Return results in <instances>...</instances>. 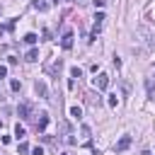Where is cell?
Segmentation results:
<instances>
[{
    "label": "cell",
    "mask_w": 155,
    "mask_h": 155,
    "mask_svg": "<svg viewBox=\"0 0 155 155\" xmlns=\"http://www.w3.org/2000/svg\"><path fill=\"white\" fill-rule=\"evenodd\" d=\"M104 19H107V17H104V12H97V15H94V24H92V34H90V39H87L90 44H92V41L97 39V34H99V29H102V24H104Z\"/></svg>",
    "instance_id": "1"
},
{
    "label": "cell",
    "mask_w": 155,
    "mask_h": 155,
    "mask_svg": "<svg viewBox=\"0 0 155 155\" xmlns=\"http://www.w3.org/2000/svg\"><path fill=\"white\" fill-rule=\"evenodd\" d=\"M17 114H19V119L31 121V119H34V116H31V102H22V104L17 107Z\"/></svg>",
    "instance_id": "2"
},
{
    "label": "cell",
    "mask_w": 155,
    "mask_h": 155,
    "mask_svg": "<svg viewBox=\"0 0 155 155\" xmlns=\"http://www.w3.org/2000/svg\"><path fill=\"white\" fill-rule=\"evenodd\" d=\"M94 87H97L99 92H104V90L109 87V75H107V73H99V75L94 78Z\"/></svg>",
    "instance_id": "3"
},
{
    "label": "cell",
    "mask_w": 155,
    "mask_h": 155,
    "mask_svg": "<svg viewBox=\"0 0 155 155\" xmlns=\"http://www.w3.org/2000/svg\"><path fill=\"white\" fill-rule=\"evenodd\" d=\"M61 46L68 51V48H73V31H65L63 36H61Z\"/></svg>",
    "instance_id": "4"
},
{
    "label": "cell",
    "mask_w": 155,
    "mask_h": 155,
    "mask_svg": "<svg viewBox=\"0 0 155 155\" xmlns=\"http://www.w3.org/2000/svg\"><path fill=\"white\" fill-rule=\"evenodd\" d=\"M128 145H131V136H124V138H121V140L114 145V150H116V153H124Z\"/></svg>",
    "instance_id": "5"
},
{
    "label": "cell",
    "mask_w": 155,
    "mask_h": 155,
    "mask_svg": "<svg viewBox=\"0 0 155 155\" xmlns=\"http://www.w3.org/2000/svg\"><path fill=\"white\" fill-rule=\"evenodd\" d=\"M34 90H36V94H39V97H48V87H46V82H41V80H36V85H34Z\"/></svg>",
    "instance_id": "6"
},
{
    "label": "cell",
    "mask_w": 155,
    "mask_h": 155,
    "mask_svg": "<svg viewBox=\"0 0 155 155\" xmlns=\"http://www.w3.org/2000/svg\"><path fill=\"white\" fill-rule=\"evenodd\" d=\"M46 126H48V114L44 111V114L39 116V121H36V131H41V133H44V131H46Z\"/></svg>",
    "instance_id": "7"
},
{
    "label": "cell",
    "mask_w": 155,
    "mask_h": 155,
    "mask_svg": "<svg viewBox=\"0 0 155 155\" xmlns=\"http://www.w3.org/2000/svg\"><path fill=\"white\" fill-rule=\"evenodd\" d=\"M31 5H34V10H39V12H46V10H48V2H46V0H34Z\"/></svg>",
    "instance_id": "8"
},
{
    "label": "cell",
    "mask_w": 155,
    "mask_h": 155,
    "mask_svg": "<svg viewBox=\"0 0 155 155\" xmlns=\"http://www.w3.org/2000/svg\"><path fill=\"white\" fill-rule=\"evenodd\" d=\"M24 61H29V63H31V61H39V51H36V48H29L27 56H24Z\"/></svg>",
    "instance_id": "9"
},
{
    "label": "cell",
    "mask_w": 155,
    "mask_h": 155,
    "mask_svg": "<svg viewBox=\"0 0 155 155\" xmlns=\"http://www.w3.org/2000/svg\"><path fill=\"white\" fill-rule=\"evenodd\" d=\"M15 136H17V140H24V136H27V131H24V126H15Z\"/></svg>",
    "instance_id": "10"
},
{
    "label": "cell",
    "mask_w": 155,
    "mask_h": 155,
    "mask_svg": "<svg viewBox=\"0 0 155 155\" xmlns=\"http://www.w3.org/2000/svg\"><path fill=\"white\" fill-rule=\"evenodd\" d=\"M87 102H90L92 107H99V97H97V92H90V94H87Z\"/></svg>",
    "instance_id": "11"
},
{
    "label": "cell",
    "mask_w": 155,
    "mask_h": 155,
    "mask_svg": "<svg viewBox=\"0 0 155 155\" xmlns=\"http://www.w3.org/2000/svg\"><path fill=\"white\" fill-rule=\"evenodd\" d=\"M70 116H73V119H80V116H82V109H80L78 104H75V107H70Z\"/></svg>",
    "instance_id": "12"
},
{
    "label": "cell",
    "mask_w": 155,
    "mask_h": 155,
    "mask_svg": "<svg viewBox=\"0 0 155 155\" xmlns=\"http://www.w3.org/2000/svg\"><path fill=\"white\" fill-rule=\"evenodd\" d=\"M24 41H27V44H29V46H31V44H36V41H39V36H36V34H31V31H29V34H27V36H24Z\"/></svg>",
    "instance_id": "13"
},
{
    "label": "cell",
    "mask_w": 155,
    "mask_h": 155,
    "mask_svg": "<svg viewBox=\"0 0 155 155\" xmlns=\"http://www.w3.org/2000/svg\"><path fill=\"white\" fill-rule=\"evenodd\" d=\"M70 78H73V80H75V78H82V70H80L78 65H73V68H70Z\"/></svg>",
    "instance_id": "14"
},
{
    "label": "cell",
    "mask_w": 155,
    "mask_h": 155,
    "mask_svg": "<svg viewBox=\"0 0 155 155\" xmlns=\"http://www.w3.org/2000/svg\"><path fill=\"white\" fill-rule=\"evenodd\" d=\"M61 68H63V63H61V61H56V63H53L48 70H51V73H61Z\"/></svg>",
    "instance_id": "15"
},
{
    "label": "cell",
    "mask_w": 155,
    "mask_h": 155,
    "mask_svg": "<svg viewBox=\"0 0 155 155\" xmlns=\"http://www.w3.org/2000/svg\"><path fill=\"white\" fill-rule=\"evenodd\" d=\"M10 87H12V92H19V87H22V82H19V80H12V82H10Z\"/></svg>",
    "instance_id": "16"
},
{
    "label": "cell",
    "mask_w": 155,
    "mask_h": 155,
    "mask_svg": "<svg viewBox=\"0 0 155 155\" xmlns=\"http://www.w3.org/2000/svg\"><path fill=\"white\" fill-rule=\"evenodd\" d=\"M80 133H82V138H85V140H90V126H82V128H80Z\"/></svg>",
    "instance_id": "17"
},
{
    "label": "cell",
    "mask_w": 155,
    "mask_h": 155,
    "mask_svg": "<svg viewBox=\"0 0 155 155\" xmlns=\"http://www.w3.org/2000/svg\"><path fill=\"white\" fill-rule=\"evenodd\" d=\"M27 153H29V145L27 143H19V153L17 155H27Z\"/></svg>",
    "instance_id": "18"
},
{
    "label": "cell",
    "mask_w": 155,
    "mask_h": 155,
    "mask_svg": "<svg viewBox=\"0 0 155 155\" xmlns=\"http://www.w3.org/2000/svg\"><path fill=\"white\" fill-rule=\"evenodd\" d=\"M116 104H119V99H116V94H111V97H109V107L116 109Z\"/></svg>",
    "instance_id": "19"
},
{
    "label": "cell",
    "mask_w": 155,
    "mask_h": 155,
    "mask_svg": "<svg viewBox=\"0 0 155 155\" xmlns=\"http://www.w3.org/2000/svg\"><path fill=\"white\" fill-rule=\"evenodd\" d=\"M31 155H44V148H41V145H36V148L31 150Z\"/></svg>",
    "instance_id": "20"
},
{
    "label": "cell",
    "mask_w": 155,
    "mask_h": 155,
    "mask_svg": "<svg viewBox=\"0 0 155 155\" xmlns=\"http://www.w3.org/2000/svg\"><path fill=\"white\" fill-rule=\"evenodd\" d=\"M104 2L107 0H94V7H104Z\"/></svg>",
    "instance_id": "21"
},
{
    "label": "cell",
    "mask_w": 155,
    "mask_h": 155,
    "mask_svg": "<svg viewBox=\"0 0 155 155\" xmlns=\"http://www.w3.org/2000/svg\"><path fill=\"white\" fill-rule=\"evenodd\" d=\"M5 75H7V68H5V65H0V78H5Z\"/></svg>",
    "instance_id": "22"
},
{
    "label": "cell",
    "mask_w": 155,
    "mask_h": 155,
    "mask_svg": "<svg viewBox=\"0 0 155 155\" xmlns=\"http://www.w3.org/2000/svg\"><path fill=\"white\" fill-rule=\"evenodd\" d=\"M73 2H85V0H73Z\"/></svg>",
    "instance_id": "23"
}]
</instances>
